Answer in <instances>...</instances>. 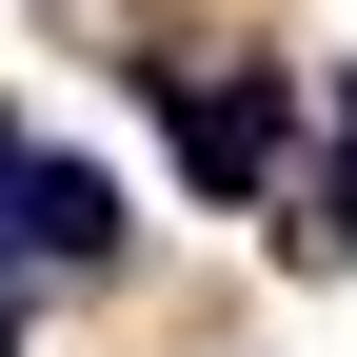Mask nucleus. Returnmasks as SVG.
<instances>
[{"mask_svg":"<svg viewBox=\"0 0 357 357\" xmlns=\"http://www.w3.org/2000/svg\"><path fill=\"white\" fill-rule=\"evenodd\" d=\"M0 357H20V298H0Z\"/></svg>","mask_w":357,"mask_h":357,"instance_id":"20e7f679","label":"nucleus"},{"mask_svg":"<svg viewBox=\"0 0 357 357\" xmlns=\"http://www.w3.org/2000/svg\"><path fill=\"white\" fill-rule=\"evenodd\" d=\"M159 100H178V178H199V199H258L278 139H298V79H278V60H238V79H159Z\"/></svg>","mask_w":357,"mask_h":357,"instance_id":"f257e3e1","label":"nucleus"},{"mask_svg":"<svg viewBox=\"0 0 357 357\" xmlns=\"http://www.w3.org/2000/svg\"><path fill=\"white\" fill-rule=\"evenodd\" d=\"M298 258H357V60H337V178H318V218H298Z\"/></svg>","mask_w":357,"mask_h":357,"instance_id":"7ed1b4c3","label":"nucleus"},{"mask_svg":"<svg viewBox=\"0 0 357 357\" xmlns=\"http://www.w3.org/2000/svg\"><path fill=\"white\" fill-rule=\"evenodd\" d=\"M0 258H40V278L119 258V178L100 159H20V178H0Z\"/></svg>","mask_w":357,"mask_h":357,"instance_id":"f03ea898","label":"nucleus"},{"mask_svg":"<svg viewBox=\"0 0 357 357\" xmlns=\"http://www.w3.org/2000/svg\"><path fill=\"white\" fill-rule=\"evenodd\" d=\"M0 178H20V139H0Z\"/></svg>","mask_w":357,"mask_h":357,"instance_id":"39448f33","label":"nucleus"}]
</instances>
